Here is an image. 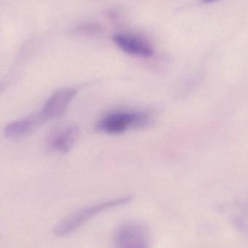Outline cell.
Returning <instances> with one entry per match:
<instances>
[{
	"instance_id": "cell-1",
	"label": "cell",
	"mask_w": 248,
	"mask_h": 248,
	"mask_svg": "<svg viewBox=\"0 0 248 248\" xmlns=\"http://www.w3.org/2000/svg\"><path fill=\"white\" fill-rule=\"evenodd\" d=\"M132 199V196L128 195L81 208L67 216L58 223L54 230L55 235L58 237L69 235L96 216L101 214L103 211L125 205Z\"/></svg>"
},
{
	"instance_id": "cell-2",
	"label": "cell",
	"mask_w": 248,
	"mask_h": 248,
	"mask_svg": "<svg viewBox=\"0 0 248 248\" xmlns=\"http://www.w3.org/2000/svg\"><path fill=\"white\" fill-rule=\"evenodd\" d=\"M151 122V116L145 112H112L99 121L96 129L115 135L122 134L129 128L147 126Z\"/></svg>"
},
{
	"instance_id": "cell-3",
	"label": "cell",
	"mask_w": 248,
	"mask_h": 248,
	"mask_svg": "<svg viewBox=\"0 0 248 248\" xmlns=\"http://www.w3.org/2000/svg\"><path fill=\"white\" fill-rule=\"evenodd\" d=\"M115 248H149L148 231L135 221L122 224L115 235Z\"/></svg>"
},
{
	"instance_id": "cell-4",
	"label": "cell",
	"mask_w": 248,
	"mask_h": 248,
	"mask_svg": "<svg viewBox=\"0 0 248 248\" xmlns=\"http://www.w3.org/2000/svg\"><path fill=\"white\" fill-rule=\"evenodd\" d=\"M77 93V89L67 88L58 90L52 94L42 106V108L36 113L42 124L64 114Z\"/></svg>"
},
{
	"instance_id": "cell-5",
	"label": "cell",
	"mask_w": 248,
	"mask_h": 248,
	"mask_svg": "<svg viewBox=\"0 0 248 248\" xmlns=\"http://www.w3.org/2000/svg\"><path fill=\"white\" fill-rule=\"evenodd\" d=\"M115 45L125 53L139 58H151L154 55L152 45L147 39L138 34L120 31L112 36Z\"/></svg>"
},
{
	"instance_id": "cell-6",
	"label": "cell",
	"mask_w": 248,
	"mask_h": 248,
	"mask_svg": "<svg viewBox=\"0 0 248 248\" xmlns=\"http://www.w3.org/2000/svg\"><path fill=\"white\" fill-rule=\"evenodd\" d=\"M80 130L76 125L60 128L48 137L47 145L54 153L65 154L70 151L78 139Z\"/></svg>"
},
{
	"instance_id": "cell-7",
	"label": "cell",
	"mask_w": 248,
	"mask_h": 248,
	"mask_svg": "<svg viewBox=\"0 0 248 248\" xmlns=\"http://www.w3.org/2000/svg\"><path fill=\"white\" fill-rule=\"evenodd\" d=\"M40 125L34 115L32 114L25 119L9 124L4 128V134L10 139L21 138L29 135Z\"/></svg>"
},
{
	"instance_id": "cell-8",
	"label": "cell",
	"mask_w": 248,
	"mask_h": 248,
	"mask_svg": "<svg viewBox=\"0 0 248 248\" xmlns=\"http://www.w3.org/2000/svg\"><path fill=\"white\" fill-rule=\"evenodd\" d=\"M217 1V0H204V1L207 3L214 2V1Z\"/></svg>"
}]
</instances>
